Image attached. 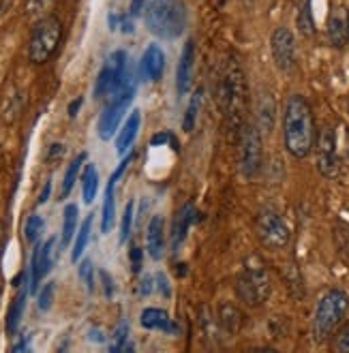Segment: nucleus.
<instances>
[{"label": "nucleus", "instance_id": "obj_1", "mask_svg": "<svg viewBox=\"0 0 349 353\" xmlns=\"http://www.w3.org/2000/svg\"><path fill=\"white\" fill-rule=\"evenodd\" d=\"M283 141L294 159H306L315 146L313 112L304 97L292 94L285 103L283 114Z\"/></svg>", "mask_w": 349, "mask_h": 353}, {"label": "nucleus", "instance_id": "obj_2", "mask_svg": "<svg viewBox=\"0 0 349 353\" xmlns=\"http://www.w3.org/2000/svg\"><path fill=\"white\" fill-rule=\"evenodd\" d=\"M221 103L225 110L230 129L240 131L244 124V112H246V81L242 67L236 58H230L223 69L221 79Z\"/></svg>", "mask_w": 349, "mask_h": 353}, {"label": "nucleus", "instance_id": "obj_3", "mask_svg": "<svg viewBox=\"0 0 349 353\" xmlns=\"http://www.w3.org/2000/svg\"><path fill=\"white\" fill-rule=\"evenodd\" d=\"M143 17L148 30L161 39H176L187 28V7L182 0H148Z\"/></svg>", "mask_w": 349, "mask_h": 353}, {"label": "nucleus", "instance_id": "obj_4", "mask_svg": "<svg viewBox=\"0 0 349 353\" xmlns=\"http://www.w3.org/2000/svg\"><path fill=\"white\" fill-rule=\"evenodd\" d=\"M349 308V296L341 289H330L326 292L315 308V317H313V334L317 341H326L332 336V332L337 325L343 321Z\"/></svg>", "mask_w": 349, "mask_h": 353}, {"label": "nucleus", "instance_id": "obj_5", "mask_svg": "<svg viewBox=\"0 0 349 353\" xmlns=\"http://www.w3.org/2000/svg\"><path fill=\"white\" fill-rule=\"evenodd\" d=\"M270 276L266 272L261 259L251 257L244 265V272L238 279V296L244 304L259 306L270 296Z\"/></svg>", "mask_w": 349, "mask_h": 353}, {"label": "nucleus", "instance_id": "obj_6", "mask_svg": "<svg viewBox=\"0 0 349 353\" xmlns=\"http://www.w3.org/2000/svg\"><path fill=\"white\" fill-rule=\"evenodd\" d=\"M60 37H63V24H60L58 17L41 19L30 34V43H28L30 62H34V65L48 62L60 43Z\"/></svg>", "mask_w": 349, "mask_h": 353}, {"label": "nucleus", "instance_id": "obj_7", "mask_svg": "<svg viewBox=\"0 0 349 353\" xmlns=\"http://www.w3.org/2000/svg\"><path fill=\"white\" fill-rule=\"evenodd\" d=\"M133 94H135V81H133V75L127 73L125 81H122V86L110 97L103 114H101V118H99V135H101V139H110L116 133L122 116H125L127 108L131 105Z\"/></svg>", "mask_w": 349, "mask_h": 353}, {"label": "nucleus", "instance_id": "obj_8", "mask_svg": "<svg viewBox=\"0 0 349 353\" xmlns=\"http://www.w3.org/2000/svg\"><path fill=\"white\" fill-rule=\"evenodd\" d=\"M255 227H257V236L263 246L279 251V248L287 246V242H290V227L281 219V214L270 210V208H266V210L257 214Z\"/></svg>", "mask_w": 349, "mask_h": 353}, {"label": "nucleus", "instance_id": "obj_9", "mask_svg": "<svg viewBox=\"0 0 349 353\" xmlns=\"http://www.w3.org/2000/svg\"><path fill=\"white\" fill-rule=\"evenodd\" d=\"M261 170V135L253 124H244L240 135V172L244 178H255Z\"/></svg>", "mask_w": 349, "mask_h": 353}, {"label": "nucleus", "instance_id": "obj_10", "mask_svg": "<svg viewBox=\"0 0 349 353\" xmlns=\"http://www.w3.org/2000/svg\"><path fill=\"white\" fill-rule=\"evenodd\" d=\"M129 73V67H127V56L125 52H116L110 60L108 65L101 69L99 77H97V84H94V99H106V97H112L120 86L122 81H125Z\"/></svg>", "mask_w": 349, "mask_h": 353}, {"label": "nucleus", "instance_id": "obj_11", "mask_svg": "<svg viewBox=\"0 0 349 353\" xmlns=\"http://www.w3.org/2000/svg\"><path fill=\"white\" fill-rule=\"evenodd\" d=\"M317 170L326 178H339L341 176V161L337 157V139L332 129H323L317 139Z\"/></svg>", "mask_w": 349, "mask_h": 353}, {"label": "nucleus", "instance_id": "obj_12", "mask_svg": "<svg viewBox=\"0 0 349 353\" xmlns=\"http://www.w3.org/2000/svg\"><path fill=\"white\" fill-rule=\"evenodd\" d=\"M272 56L281 71H292L296 65V41L287 28H277L272 34Z\"/></svg>", "mask_w": 349, "mask_h": 353}, {"label": "nucleus", "instance_id": "obj_13", "mask_svg": "<svg viewBox=\"0 0 349 353\" xmlns=\"http://www.w3.org/2000/svg\"><path fill=\"white\" fill-rule=\"evenodd\" d=\"M56 240L50 238L43 246H37V251L32 255V261H30V292H37V285L41 283L50 270H52V263H54V257H56Z\"/></svg>", "mask_w": 349, "mask_h": 353}, {"label": "nucleus", "instance_id": "obj_14", "mask_svg": "<svg viewBox=\"0 0 349 353\" xmlns=\"http://www.w3.org/2000/svg\"><path fill=\"white\" fill-rule=\"evenodd\" d=\"M131 163V157H127L118 165V170L114 172V176L110 178V184L106 189V201H103V221H101V232L110 234V230L114 227V216H116V182L120 178V174L127 170V165Z\"/></svg>", "mask_w": 349, "mask_h": 353}, {"label": "nucleus", "instance_id": "obj_15", "mask_svg": "<svg viewBox=\"0 0 349 353\" xmlns=\"http://www.w3.org/2000/svg\"><path fill=\"white\" fill-rule=\"evenodd\" d=\"M193 62H195V43L193 39L187 41V46L182 50V56H180V65H178V94H187L191 90V84H193Z\"/></svg>", "mask_w": 349, "mask_h": 353}, {"label": "nucleus", "instance_id": "obj_16", "mask_svg": "<svg viewBox=\"0 0 349 353\" xmlns=\"http://www.w3.org/2000/svg\"><path fill=\"white\" fill-rule=\"evenodd\" d=\"M163 71H166V54L159 46H148V50L141 56V75L148 81H159Z\"/></svg>", "mask_w": 349, "mask_h": 353}, {"label": "nucleus", "instance_id": "obj_17", "mask_svg": "<svg viewBox=\"0 0 349 353\" xmlns=\"http://www.w3.org/2000/svg\"><path fill=\"white\" fill-rule=\"evenodd\" d=\"M163 246H166V223L163 216H152L148 223V234H146V248L148 255L152 259H161L163 255Z\"/></svg>", "mask_w": 349, "mask_h": 353}, {"label": "nucleus", "instance_id": "obj_18", "mask_svg": "<svg viewBox=\"0 0 349 353\" xmlns=\"http://www.w3.org/2000/svg\"><path fill=\"white\" fill-rule=\"evenodd\" d=\"M139 323L146 330H161V332H170V334L176 332V325L172 323L170 315L161 308H146L139 317Z\"/></svg>", "mask_w": 349, "mask_h": 353}, {"label": "nucleus", "instance_id": "obj_19", "mask_svg": "<svg viewBox=\"0 0 349 353\" xmlns=\"http://www.w3.org/2000/svg\"><path fill=\"white\" fill-rule=\"evenodd\" d=\"M139 124H141V116L135 110V112H131V116L125 122V127H122V131L118 133V139H116V150H118V154H125L133 146V141H135V137L139 133Z\"/></svg>", "mask_w": 349, "mask_h": 353}, {"label": "nucleus", "instance_id": "obj_20", "mask_svg": "<svg viewBox=\"0 0 349 353\" xmlns=\"http://www.w3.org/2000/svg\"><path fill=\"white\" fill-rule=\"evenodd\" d=\"M193 216H195L193 205H184L182 210H180L178 219H176V223H174V253L180 248V242L184 240V236H187L189 225H191Z\"/></svg>", "mask_w": 349, "mask_h": 353}, {"label": "nucleus", "instance_id": "obj_21", "mask_svg": "<svg viewBox=\"0 0 349 353\" xmlns=\"http://www.w3.org/2000/svg\"><path fill=\"white\" fill-rule=\"evenodd\" d=\"M28 292H30V287H24L22 292H19V296L15 298V302L11 304V308H9V317H7V332H9V334H15L19 321H22L24 308H26V296H28Z\"/></svg>", "mask_w": 349, "mask_h": 353}, {"label": "nucleus", "instance_id": "obj_22", "mask_svg": "<svg viewBox=\"0 0 349 353\" xmlns=\"http://www.w3.org/2000/svg\"><path fill=\"white\" fill-rule=\"evenodd\" d=\"M99 191V172L92 163H88L84 168V174H81V193H84V201L92 203Z\"/></svg>", "mask_w": 349, "mask_h": 353}, {"label": "nucleus", "instance_id": "obj_23", "mask_svg": "<svg viewBox=\"0 0 349 353\" xmlns=\"http://www.w3.org/2000/svg\"><path fill=\"white\" fill-rule=\"evenodd\" d=\"M328 37H330V43L337 50H343L347 43V22L341 15H332L330 24H328Z\"/></svg>", "mask_w": 349, "mask_h": 353}, {"label": "nucleus", "instance_id": "obj_24", "mask_svg": "<svg viewBox=\"0 0 349 353\" xmlns=\"http://www.w3.org/2000/svg\"><path fill=\"white\" fill-rule=\"evenodd\" d=\"M90 230H92V214L86 216V221L81 223L79 232H77V238H75V244H73V253H71V259L77 261L81 257V253H84V248L90 240Z\"/></svg>", "mask_w": 349, "mask_h": 353}, {"label": "nucleus", "instance_id": "obj_25", "mask_svg": "<svg viewBox=\"0 0 349 353\" xmlns=\"http://www.w3.org/2000/svg\"><path fill=\"white\" fill-rule=\"evenodd\" d=\"M199 108H201V92L195 90L191 101H189V108H187V114L182 118V129L191 133L195 129V122H197V114H199Z\"/></svg>", "mask_w": 349, "mask_h": 353}, {"label": "nucleus", "instance_id": "obj_26", "mask_svg": "<svg viewBox=\"0 0 349 353\" xmlns=\"http://www.w3.org/2000/svg\"><path fill=\"white\" fill-rule=\"evenodd\" d=\"M75 227H77V205L69 203L65 208V221H63V246H69V242L73 240Z\"/></svg>", "mask_w": 349, "mask_h": 353}, {"label": "nucleus", "instance_id": "obj_27", "mask_svg": "<svg viewBox=\"0 0 349 353\" xmlns=\"http://www.w3.org/2000/svg\"><path fill=\"white\" fill-rule=\"evenodd\" d=\"M84 161H86V154H79V157H75L71 161L69 170L65 174V182H63V197H67L71 193V189H73V184H75V180L79 176V170H81V165H84Z\"/></svg>", "mask_w": 349, "mask_h": 353}, {"label": "nucleus", "instance_id": "obj_28", "mask_svg": "<svg viewBox=\"0 0 349 353\" xmlns=\"http://www.w3.org/2000/svg\"><path fill=\"white\" fill-rule=\"evenodd\" d=\"M221 319H223V325H225V330L228 332H238V327H240V313H238V308L236 306H232V304H223L221 306Z\"/></svg>", "mask_w": 349, "mask_h": 353}, {"label": "nucleus", "instance_id": "obj_29", "mask_svg": "<svg viewBox=\"0 0 349 353\" xmlns=\"http://www.w3.org/2000/svg\"><path fill=\"white\" fill-rule=\"evenodd\" d=\"M127 339H129V325H127V323H120L118 330L114 332L112 351H127V349H133V345H129Z\"/></svg>", "mask_w": 349, "mask_h": 353}, {"label": "nucleus", "instance_id": "obj_30", "mask_svg": "<svg viewBox=\"0 0 349 353\" xmlns=\"http://www.w3.org/2000/svg\"><path fill=\"white\" fill-rule=\"evenodd\" d=\"M298 26H300V32H302V34H306V37H311V34L315 32V30H313V19H311V5H309V0H306L304 9L300 11Z\"/></svg>", "mask_w": 349, "mask_h": 353}, {"label": "nucleus", "instance_id": "obj_31", "mask_svg": "<svg viewBox=\"0 0 349 353\" xmlns=\"http://www.w3.org/2000/svg\"><path fill=\"white\" fill-rule=\"evenodd\" d=\"M131 225H133V203L129 201L122 214V227H120V242H127L131 236Z\"/></svg>", "mask_w": 349, "mask_h": 353}, {"label": "nucleus", "instance_id": "obj_32", "mask_svg": "<svg viewBox=\"0 0 349 353\" xmlns=\"http://www.w3.org/2000/svg\"><path fill=\"white\" fill-rule=\"evenodd\" d=\"M41 232H43V219H41L39 214H32L26 223V240L34 242Z\"/></svg>", "mask_w": 349, "mask_h": 353}, {"label": "nucleus", "instance_id": "obj_33", "mask_svg": "<svg viewBox=\"0 0 349 353\" xmlns=\"http://www.w3.org/2000/svg\"><path fill=\"white\" fill-rule=\"evenodd\" d=\"M92 274H94V270H92V263L86 259V261H81L79 265V279L84 281L86 289H88V294L94 292V281H92Z\"/></svg>", "mask_w": 349, "mask_h": 353}, {"label": "nucleus", "instance_id": "obj_34", "mask_svg": "<svg viewBox=\"0 0 349 353\" xmlns=\"http://www.w3.org/2000/svg\"><path fill=\"white\" fill-rule=\"evenodd\" d=\"M52 300H54V283H48L39 294V308L41 310H50L52 308Z\"/></svg>", "mask_w": 349, "mask_h": 353}, {"label": "nucleus", "instance_id": "obj_35", "mask_svg": "<svg viewBox=\"0 0 349 353\" xmlns=\"http://www.w3.org/2000/svg\"><path fill=\"white\" fill-rule=\"evenodd\" d=\"M337 349L343 353H349V325L337 336Z\"/></svg>", "mask_w": 349, "mask_h": 353}, {"label": "nucleus", "instance_id": "obj_36", "mask_svg": "<svg viewBox=\"0 0 349 353\" xmlns=\"http://www.w3.org/2000/svg\"><path fill=\"white\" fill-rule=\"evenodd\" d=\"M131 259H133V272H139V268H141V251L137 246L131 248Z\"/></svg>", "mask_w": 349, "mask_h": 353}, {"label": "nucleus", "instance_id": "obj_37", "mask_svg": "<svg viewBox=\"0 0 349 353\" xmlns=\"http://www.w3.org/2000/svg\"><path fill=\"white\" fill-rule=\"evenodd\" d=\"M65 154V146H60V143H52V146H50V154H48V159L52 161V159H60V157H63Z\"/></svg>", "mask_w": 349, "mask_h": 353}, {"label": "nucleus", "instance_id": "obj_38", "mask_svg": "<svg viewBox=\"0 0 349 353\" xmlns=\"http://www.w3.org/2000/svg\"><path fill=\"white\" fill-rule=\"evenodd\" d=\"M157 281H159V289H161V294H163V296H170V283H168V279L163 276V274H159V276H157Z\"/></svg>", "mask_w": 349, "mask_h": 353}, {"label": "nucleus", "instance_id": "obj_39", "mask_svg": "<svg viewBox=\"0 0 349 353\" xmlns=\"http://www.w3.org/2000/svg\"><path fill=\"white\" fill-rule=\"evenodd\" d=\"M101 279H103V283H106V296L110 298L112 296V279L108 276V272H101Z\"/></svg>", "mask_w": 349, "mask_h": 353}, {"label": "nucleus", "instance_id": "obj_40", "mask_svg": "<svg viewBox=\"0 0 349 353\" xmlns=\"http://www.w3.org/2000/svg\"><path fill=\"white\" fill-rule=\"evenodd\" d=\"M152 292V279L148 276V279H143V283H141V294L146 296V294H150Z\"/></svg>", "mask_w": 349, "mask_h": 353}, {"label": "nucleus", "instance_id": "obj_41", "mask_svg": "<svg viewBox=\"0 0 349 353\" xmlns=\"http://www.w3.org/2000/svg\"><path fill=\"white\" fill-rule=\"evenodd\" d=\"M50 189H52V184L50 182H46V189H43V193H41V203H46L48 201V197H50Z\"/></svg>", "mask_w": 349, "mask_h": 353}, {"label": "nucleus", "instance_id": "obj_42", "mask_svg": "<svg viewBox=\"0 0 349 353\" xmlns=\"http://www.w3.org/2000/svg\"><path fill=\"white\" fill-rule=\"evenodd\" d=\"M81 108V99H77L75 103H71V108H69V116H75V112Z\"/></svg>", "mask_w": 349, "mask_h": 353}, {"label": "nucleus", "instance_id": "obj_43", "mask_svg": "<svg viewBox=\"0 0 349 353\" xmlns=\"http://www.w3.org/2000/svg\"><path fill=\"white\" fill-rule=\"evenodd\" d=\"M347 41H349V15H347Z\"/></svg>", "mask_w": 349, "mask_h": 353}, {"label": "nucleus", "instance_id": "obj_44", "mask_svg": "<svg viewBox=\"0 0 349 353\" xmlns=\"http://www.w3.org/2000/svg\"><path fill=\"white\" fill-rule=\"evenodd\" d=\"M0 240H3V223H0Z\"/></svg>", "mask_w": 349, "mask_h": 353}]
</instances>
